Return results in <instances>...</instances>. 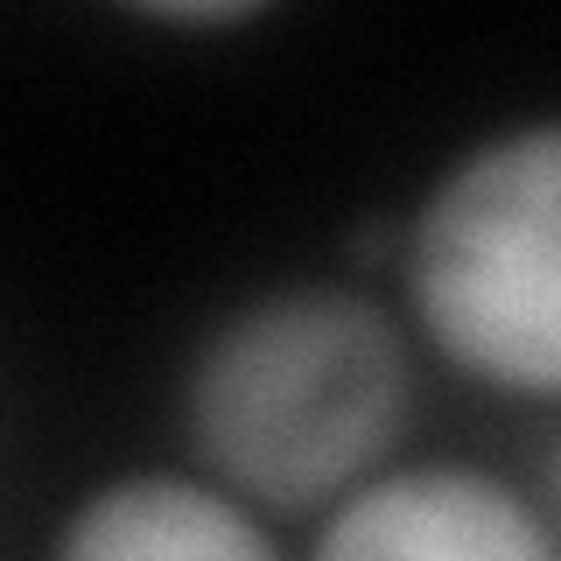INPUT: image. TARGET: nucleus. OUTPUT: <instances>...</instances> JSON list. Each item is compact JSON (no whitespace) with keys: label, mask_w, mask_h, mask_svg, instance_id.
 <instances>
[{"label":"nucleus","mask_w":561,"mask_h":561,"mask_svg":"<svg viewBox=\"0 0 561 561\" xmlns=\"http://www.w3.org/2000/svg\"><path fill=\"white\" fill-rule=\"evenodd\" d=\"M49 561H280L260 526L225 484L134 470L84 491L64 519Z\"/></svg>","instance_id":"20e7f679"},{"label":"nucleus","mask_w":561,"mask_h":561,"mask_svg":"<svg viewBox=\"0 0 561 561\" xmlns=\"http://www.w3.org/2000/svg\"><path fill=\"white\" fill-rule=\"evenodd\" d=\"M414 379L393 316L351 288H274L204 337L183 386L190 443L232 499L316 513L408 435Z\"/></svg>","instance_id":"f257e3e1"},{"label":"nucleus","mask_w":561,"mask_h":561,"mask_svg":"<svg viewBox=\"0 0 561 561\" xmlns=\"http://www.w3.org/2000/svg\"><path fill=\"white\" fill-rule=\"evenodd\" d=\"M548 491H554V519H561V443H554V463H548Z\"/></svg>","instance_id":"39448f33"},{"label":"nucleus","mask_w":561,"mask_h":561,"mask_svg":"<svg viewBox=\"0 0 561 561\" xmlns=\"http://www.w3.org/2000/svg\"><path fill=\"white\" fill-rule=\"evenodd\" d=\"M309 561H561V540L491 470L408 463L337 499Z\"/></svg>","instance_id":"7ed1b4c3"},{"label":"nucleus","mask_w":561,"mask_h":561,"mask_svg":"<svg viewBox=\"0 0 561 561\" xmlns=\"http://www.w3.org/2000/svg\"><path fill=\"white\" fill-rule=\"evenodd\" d=\"M408 295L449 365L505 393H561V119L456 154L408 239Z\"/></svg>","instance_id":"f03ea898"}]
</instances>
